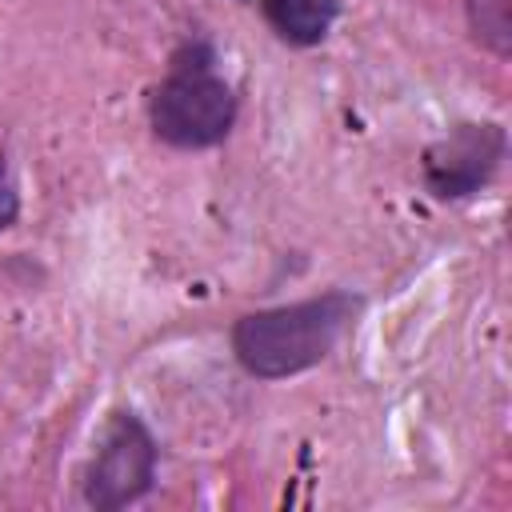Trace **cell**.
<instances>
[{"mask_svg": "<svg viewBox=\"0 0 512 512\" xmlns=\"http://www.w3.org/2000/svg\"><path fill=\"white\" fill-rule=\"evenodd\" d=\"M508 152L500 124H456L448 136L424 148V184L436 200H464L480 192Z\"/></svg>", "mask_w": 512, "mask_h": 512, "instance_id": "obj_4", "label": "cell"}, {"mask_svg": "<svg viewBox=\"0 0 512 512\" xmlns=\"http://www.w3.org/2000/svg\"><path fill=\"white\" fill-rule=\"evenodd\" d=\"M156 440L136 412H112L100 428L92 464L84 472V500L92 508H124L140 500L156 480Z\"/></svg>", "mask_w": 512, "mask_h": 512, "instance_id": "obj_3", "label": "cell"}, {"mask_svg": "<svg viewBox=\"0 0 512 512\" xmlns=\"http://www.w3.org/2000/svg\"><path fill=\"white\" fill-rule=\"evenodd\" d=\"M260 12L280 40L296 48H312L328 36L340 4L336 0H260Z\"/></svg>", "mask_w": 512, "mask_h": 512, "instance_id": "obj_5", "label": "cell"}, {"mask_svg": "<svg viewBox=\"0 0 512 512\" xmlns=\"http://www.w3.org/2000/svg\"><path fill=\"white\" fill-rule=\"evenodd\" d=\"M148 120L172 148H212L232 132L236 96L204 44H184L172 56L168 76L152 88Z\"/></svg>", "mask_w": 512, "mask_h": 512, "instance_id": "obj_2", "label": "cell"}, {"mask_svg": "<svg viewBox=\"0 0 512 512\" xmlns=\"http://www.w3.org/2000/svg\"><path fill=\"white\" fill-rule=\"evenodd\" d=\"M20 216V196H16V184L8 176V164H4V152H0V232L12 228Z\"/></svg>", "mask_w": 512, "mask_h": 512, "instance_id": "obj_7", "label": "cell"}, {"mask_svg": "<svg viewBox=\"0 0 512 512\" xmlns=\"http://www.w3.org/2000/svg\"><path fill=\"white\" fill-rule=\"evenodd\" d=\"M464 16L476 44H484L492 56L512 52V0H464Z\"/></svg>", "mask_w": 512, "mask_h": 512, "instance_id": "obj_6", "label": "cell"}, {"mask_svg": "<svg viewBox=\"0 0 512 512\" xmlns=\"http://www.w3.org/2000/svg\"><path fill=\"white\" fill-rule=\"evenodd\" d=\"M356 308H360V296L336 288L300 304L248 312L232 328V352L248 376H260V380L296 376L320 364L336 348Z\"/></svg>", "mask_w": 512, "mask_h": 512, "instance_id": "obj_1", "label": "cell"}]
</instances>
